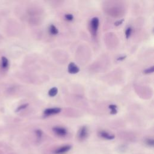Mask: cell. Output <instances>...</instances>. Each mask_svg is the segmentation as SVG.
<instances>
[{"label": "cell", "mask_w": 154, "mask_h": 154, "mask_svg": "<svg viewBox=\"0 0 154 154\" xmlns=\"http://www.w3.org/2000/svg\"><path fill=\"white\" fill-rule=\"evenodd\" d=\"M99 134L100 137H101L102 138L104 139H107V140H113L115 138V136L113 134H110L109 132L105 131H101L99 132Z\"/></svg>", "instance_id": "7"}, {"label": "cell", "mask_w": 154, "mask_h": 154, "mask_svg": "<svg viewBox=\"0 0 154 154\" xmlns=\"http://www.w3.org/2000/svg\"><path fill=\"white\" fill-rule=\"evenodd\" d=\"M57 93H58V89L56 87H53L49 90L48 94L49 96H51V97H54V96H55L57 94Z\"/></svg>", "instance_id": "9"}, {"label": "cell", "mask_w": 154, "mask_h": 154, "mask_svg": "<svg viewBox=\"0 0 154 154\" xmlns=\"http://www.w3.org/2000/svg\"><path fill=\"white\" fill-rule=\"evenodd\" d=\"M80 69L74 63H70L68 66V72L71 74H75L79 72Z\"/></svg>", "instance_id": "6"}, {"label": "cell", "mask_w": 154, "mask_h": 154, "mask_svg": "<svg viewBox=\"0 0 154 154\" xmlns=\"http://www.w3.org/2000/svg\"><path fill=\"white\" fill-rule=\"evenodd\" d=\"M109 108L111 110V114H115L117 113V112H118L117 106L116 105H113V104L110 105H109Z\"/></svg>", "instance_id": "11"}, {"label": "cell", "mask_w": 154, "mask_h": 154, "mask_svg": "<svg viewBox=\"0 0 154 154\" xmlns=\"http://www.w3.org/2000/svg\"><path fill=\"white\" fill-rule=\"evenodd\" d=\"M71 148L72 146L70 145H65L57 148L54 150V152L55 154H64L69 152L71 149Z\"/></svg>", "instance_id": "3"}, {"label": "cell", "mask_w": 154, "mask_h": 154, "mask_svg": "<svg viewBox=\"0 0 154 154\" xmlns=\"http://www.w3.org/2000/svg\"><path fill=\"white\" fill-rule=\"evenodd\" d=\"M153 72V66L149 68L146 69L145 70H144L145 73H152Z\"/></svg>", "instance_id": "16"}, {"label": "cell", "mask_w": 154, "mask_h": 154, "mask_svg": "<svg viewBox=\"0 0 154 154\" xmlns=\"http://www.w3.org/2000/svg\"><path fill=\"white\" fill-rule=\"evenodd\" d=\"M52 130L57 136L60 137H65L66 136V134L68 133L66 129L61 126L54 127L52 128Z\"/></svg>", "instance_id": "2"}, {"label": "cell", "mask_w": 154, "mask_h": 154, "mask_svg": "<svg viewBox=\"0 0 154 154\" xmlns=\"http://www.w3.org/2000/svg\"><path fill=\"white\" fill-rule=\"evenodd\" d=\"M65 19H66V20L68 21H72L73 19V16L71 14H66V15H65Z\"/></svg>", "instance_id": "15"}, {"label": "cell", "mask_w": 154, "mask_h": 154, "mask_svg": "<svg viewBox=\"0 0 154 154\" xmlns=\"http://www.w3.org/2000/svg\"><path fill=\"white\" fill-rule=\"evenodd\" d=\"M36 136H37V139H41V137L42 136L43 132L41 129H37L36 131Z\"/></svg>", "instance_id": "13"}, {"label": "cell", "mask_w": 154, "mask_h": 154, "mask_svg": "<svg viewBox=\"0 0 154 154\" xmlns=\"http://www.w3.org/2000/svg\"><path fill=\"white\" fill-rule=\"evenodd\" d=\"M126 57H119V59H118V60H123L125 59Z\"/></svg>", "instance_id": "19"}, {"label": "cell", "mask_w": 154, "mask_h": 154, "mask_svg": "<svg viewBox=\"0 0 154 154\" xmlns=\"http://www.w3.org/2000/svg\"><path fill=\"white\" fill-rule=\"evenodd\" d=\"M123 21V20L122 19V20H121V21H118V22H116V23H115V25H121L122 23V22Z\"/></svg>", "instance_id": "18"}, {"label": "cell", "mask_w": 154, "mask_h": 154, "mask_svg": "<svg viewBox=\"0 0 154 154\" xmlns=\"http://www.w3.org/2000/svg\"><path fill=\"white\" fill-rule=\"evenodd\" d=\"M99 24H100V21L98 17H95L92 19V20L90 21V29H91L92 33L94 36H96V33H97L98 27H99Z\"/></svg>", "instance_id": "1"}, {"label": "cell", "mask_w": 154, "mask_h": 154, "mask_svg": "<svg viewBox=\"0 0 154 154\" xmlns=\"http://www.w3.org/2000/svg\"><path fill=\"white\" fill-rule=\"evenodd\" d=\"M146 143L147 146L153 147L154 145V140L152 139H147L146 140Z\"/></svg>", "instance_id": "12"}, {"label": "cell", "mask_w": 154, "mask_h": 154, "mask_svg": "<svg viewBox=\"0 0 154 154\" xmlns=\"http://www.w3.org/2000/svg\"><path fill=\"white\" fill-rule=\"evenodd\" d=\"M62 109L60 108H47L44 111V116H49L51 115L56 114L59 113L61 111Z\"/></svg>", "instance_id": "4"}, {"label": "cell", "mask_w": 154, "mask_h": 154, "mask_svg": "<svg viewBox=\"0 0 154 154\" xmlns=\"http://www.w3.org/2000/svg\"><path fill=\"white\" fill-rule=\"evenodd\" d=\"M27 105H28V104H24V105H23L19 106V107H18L17 110V111H20V110H23V109L27 107Z\"/></svg>", "instance_id": "17"}, {"label": "cell", "mask_w": 154, "mask_h": 154, "mask_svg": "<svg viewBox=\"0 0 154 154\" xmlns=\"http://www.w3.org/2000/svg\"><path fill=\"white\" fill-rule=\"evenodd\" d=\"M88 136V129L86 126H83L79 131L78 138L80 140H85Z\"/></svg>", "instance_id": "5"}, {"label": "cell", "mask_w": 154, "mask_h": 154, "mask_svg": "<svg viewBox=\"0 0 154 154\" xmlns=\"http://www.w3.org/2000/svg\"><path fill=\"white\" fill-rule=\"evenodd\" d=\"M1 67L3 69H6L8 67L9 65V61L7 59V58H6L5 57H3L1 59Z\"/></svg>", "instance_id": "8"}, {"label": "cell", "mask_w": 154, "mask_h": 154, "mask_svg": "<svg viewBox=\"0 0 154 154\" xmlns=\"http://www.w3.org/2000/svg\"><path fill=\"white\" fill-rule=\"evenodd\" d=\"M49 32L52 35H56L59 33V31L54 25H51L49 27Z\"/></svg>", "instance_id": "10"}, {"label": "cell", "mask_w": 154, "mask_h": 154, "mask_svg": "<svg viewBox=\"0 0 154 154\" xmlns=\"http://www.w3.org/2000/svg\"><path fill=\"white\" fill-rule=\"evenodd\" d=\"M131 33H132V28L131 27H129L126 29V31H125V36H126V37L127 38H128L129 37V36H131Z\"/></svg>", "instance_id": "14"}]
</instances>
